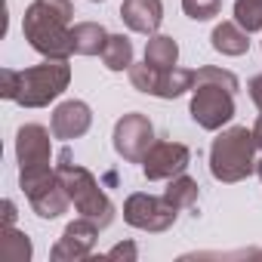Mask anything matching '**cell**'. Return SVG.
<instances>
[{
  "label": "cell",
  "instance_id": "obj_1",
  "mask_svg": "<svg viewBox=\"0 0 262 262\" xmlns=\"http://www.w3.org/2000/svg\"><path fill=\"white\" fill-rule=\"evenodd\" d=\"M71 83V65L68 59H47L34 68L0 71V96L19 102L22 108H43L53 99H59Z\"/></svg>",
  "mask_w": 262,
  "mask_h": 262
},
{
  "label": "cell",
  "instance_id": "obj_2",
  "mask_svg": "<svg viewBox=\"0 0 262 262\" xmlns=\"http://www.w3.org/2000/svg\"><path fill=\"white\" fill-rule=\"evenodd\" d=\"M71 0H34L25 10L22 34L43 59H68L74 53L71 43Z\"/></svg>",
  "mask_w": 262,
  "mask_h": 262
},
{
  "label": "cell",
  "instance_id": "obj_3",
  "mask_svg": "<svg viewBox=\"0 0 262 262\" xmlns=\"http://www.w3.org/2000/svg\"><path fill=\"white\" fill-rule=\"evenodd\" d=\"M259 145L253 139V129L228 126L210 145V173L219 182H241L256 173Z\"/></svg>",
  "mask_w": 262,
  "mask_h": 262
},
{
  "label": "cell",
  "instance_id": "obj_4",
  "mask_svg": "<svg viewBox=\"0 0 262 262\" xmlns=\"http://www.w3.org/2000/svg\"><path fill=\"white\" fill-rule=\"evenodd\" d=\"M56 173H59L65 191H68V198H71V204L77 207L80 216L93 219L99 228L111 225V219H114V204H111V198L102 191V185L96 182V176H93L86 167L71 164V155L62 151V155H59V164H56Z\"/></svg>",
  "mask_w": 262,
  "mask_h": 262
},
{
  "label": "cell",
  "instance_id": "obj_5",
  "mask_svg": "<svg viewBox=\"0 0 262 262\" xmlns=\"http://www.w3.org/2000/svg\"><path fill=\"white\" fill-rule=\"evenodd\" d=\"M19 185H22L28 204L34 207V213L40 219H56L71 204V198H68L59 173L50 164H43V167H22L19 170Z\"/></svg>",
  "mask_w": 262,
  "mask_h": 262
},
{
  "label": "cell",
  "instance_id": "obj_6",
  "mask_svg": "<svg viewBox=\"0 0 262 262\" xmlns=\"http://www.w3.org/2000/svg\"><path fill=\"white\" fill-rule=\"evenodd\" d=\"M191 117L204 129H222L234 117V93L216 80H194L191 90Z\"/></svg>",
  "mask_w": 262,
  "mask_h": 262
},
{
  "label": "cell",
  "instance_id": "obj_7",
  "mask_svg": "<svg viewBox=\"0 0 262 262\" xmlns=\"http://www.w3.org/2000/svg\"><path fill=\"white\" fill-rule=\"evenodd\" d=\"M129 83L139 93H148V96H158V99H176L185 90H194V71L179 68V65L167 68V71H158L148 62H142V65L133 62L129 65Z\"/></svg>",
  "mask_w": 262,
  "mask_h": 262
},
{
  "label": "cell",
  "instance_id": "obj_8",
  "mask_svg": "<svg viewBox=\"0 0 262 262\" xmlns=\"http://www.w3.org/2000/svg\"><path fill=\"white\" fill-rule=\"evenodd\" d=\"M155 145V126L145 114L129 111L114 123V151L129 161V164H142L148 148Z\"/></svg>",
  "mask_w": 262,
  "mask_h": 262
},
{
  "label": "cell",
  "instance_id": "obj_9",
  "mask_svg": "<svg viewBox=\"0 0 262 262\" xmlns=\"http://www.w3.org/2000/svg\"><path fill=\"white\" fill-rule=\"evenodd\" d=\"M179 210L167 201V198H155V194H129L123 204V219L126 225H133L139 231H167L176 222Z\"/></svg>",
  "mask_w": 262,
  "mask_h": 262
},
{
  "label": "cell",
  "instance_id": "obj_10",
  "mask_svg": "<svg viewBox=\"0 0 262 262\" xmlns=\"http://www.w3.org/2000/svg\"><path fill=\"white\" fill-rule=\"evenodd\" d=\"M188 161H191V151L182 142H155L142 158V173L148 182H164V179L170 182L173 176L185 173Z\"/></svg>",
  "mask_w": 262,
  "mask_h": 262
},
{
  "label": "cell",
  "instance_id": "obj_11",
  "mask_svg": "<svg viewBox=\"0 0 262 262\" xmlns=\"http://www.w3.org/2000/svg\"><path fill=\"white\" fill-rule=\"evenodd\" d=\"M99 231L102 228L93 219H86V216L68 222L65 231H62V237L53 247V262H77V259H86L93 253L96 241H99Z\"/></svg>",
  "mask_w": 262,
  "mask_h": 262
},
{
  "label": "cell",
  "instance_id": "obj_12",
  "mask_svg": "<svg viewBox=\"0 0 262 262\" xmlns=\"http://www.w3.org/2000/svg\"><path fill=\"white\" fill-rule=\"evenodd\" d=\"M16 158H19V170L22 167H43L53 161V139L50 129L40 123H25L16 133Z\"/></svg>",
  "mask_w": 262,
  "mask_h": 262
},
{
  "label": "cell",
  "instance_id": "obj_13",
  "mask_svg": "<svg viewBox=\"0 0 262 262\" xmlns=\"http://www.w3.org/2000/svg\"><path fill=\"white\" fill-rule=\"evenodd\" d=\"M90 123H93V111H90V105L80 102V99H68V102H62V105L53 111V123H50V129H53V136H56V139L71 142V139H80V136L86 133Z\"/></svg>",
  "mask_w": 262,
  "mask_h": 262
},
{
  "label": "cell",
  "instance_id": "obj_14",
  "mask_svg": "<svg viewBox=\"0 0 262 262\" xmlns=\"http://www.w3.org/2000/svg\"><path fill=\"white\" fill-rule=\"evenodd\" d=\"M120 19L129 31L151 37V34H158V28L164 22V4L161 0H123Z\"/></svg>",
  "mask_w": 262,
  "mask_h": 262
},
{
  "label": "cell",
  "instance_id": "obj_15",
  "mask_svg": "<svg viewBox=\"0 0 262 262\" xmlns=\"http://www.w3.org/2000/svg\"><path fill=\"white\" fill-rule=\"evenodd\" d=\"M210 40H213V50L222 53V56H244L250 50V37H247V31L237 22L216 25L213 34H210Z\"/></svg>",
  "mask_w": 262,
  "mask_h": 262
},
{
  "label": "cell",
  "instance_id": "obj_16",
  "mask_svg": "<svg viewBox=\"0 0 262 262\" xmlns=\"http://www.w3.org/2000/svg\"><path fill=\"white\" fill-rule=\"evenodd\" d=\"M105 40H108V31L99 22H77L71 28V43L77 56H102Z\"/></svg>",
  "mask_w": 262,
  "mask_h": 262
},
{
  "label": "cell",
  "instance_id": "obj_17",
  "mask_svg": "<svg viewBox=\"0 0 262 262\" xmlns=\"http://www.w3.org/2000/svg\"><path fill=\"white\" fill-rule=\"evenodd\" d=\"M145 62L158 71H167V68H176L179 62V43L167 34H151L148 43H145Z\"/></svg>",
  "mask_w": 262,
  "mask_h": 262
},
{
  "label": "cell",
  "instance_id": "obj_18",
  "mask_svg": "<svg viewBox=\"0 0 262 262\" xmlns=\"http://www.w3.org/2000/svg\"><path fill=\"white\" fill-rule=\"evenodd\" d=\"M0 259H4V262H28L31 259L28 234L19 231L16 225H4V228H0Z\"/></svg>",
  "mask_w": 262,
  "mask_h": 262
},
{
  "label": "cell",
  "instance_id": "obj_19",
  "mask_svg": "<svg viewBox=\"0 0 262 262\" xmlns=\"http://www.w3.org/2000/svg\"><path fill=\"white\" fill-rule=\"evenodd\" d=\"M102 62L108 71H129L133 65V43L126 34H108L105 50H102Z\"/></svg>",
  "mask_w": 262,
  "mask_h": 262
},
{
  "label": "cell",
  "instance_id": "obj_20",
  "mask_svg": "<svg viewBox=\"0 0 262 262\" xmlns=\"http://www.w3.org/2000/svg\"><path fill=\"white\" fill-rule=\"evenodd\" d=\"M164 198H167L176 210H188V207H194V204H198V182H194L191 176L179 173V176H173V179H170V185H167Z\"/></svg>",
  "mask_w": 262,
  "mask_h": 262
},
{
  "label": "cell",
  "instance_id": "obj_21",
  "mask_svg": "<svg viewBox=\"0 0 262 262\" xmlns=\"http://www.w3.org/2000/svg\"><path fill=\"white\" fill-rule=\"evenodd\" d=\"M234 22L247 34L262 31V0H234Z\"/></svg>",
  "mask_w": 262,
  "mask_h": 262
},
{
  "label": "cell",
  "instance_id": "obj_22",
  "mask_svg": "<svg viewBox=\"0 0 262 262\" xmlns=\"http://www.w3.org/2000/svg\"><path fill=\"white\" fill-rule=\"evenodd\" d=\"M182 10H185L188 19H194V22H207V19L219 16L222 0H182Z\"/></svg>",
  "mask_w": 262,
  "mask_h": 262
},
{
  "label": "cell",
  "instance_id": "obj_23",
  "mask_svg": "<svg viewBox=\"0 0 262 262\" xmlns=\"http://www.w3.org/2000/svg\"><path fill=\"white\" fill-rule=\"evenodd\" d=\"M194 80H216V83L228 86L231 93H237V90H241L237 74H231L228 68H216V65H204V68H198V71H194Z\"/></svg>",
  "mask_w": 262,
  "mask_h": 262
},
{
  "label": "cell",
  "instance_id": "obj_24",
  "mask_svg": "<svg viewBox=\"0 0 262 262\" xmlns=\"http://www.w3.org/2000/svg\"><path fill=\"white\" fill-rule=\"evenodd\" d=\"M105 256H108V259H120V256H123V259H136L139 253H136V244H129V241H126V244H117V247H111Z\"/></svg>",
  "mask_w": 262,
  "mask_h": 262
},
{
  "label": "cell",
  "instance_id": "obj_25",
  "mask_svg": "<svg viewBox=\"0 0 262 262\" xmlns=\"http://www.w3.org/2000/svg\"><path fill=\"white\" fill-rule=\"evenodd\" d=\"M247 90H250V99H253V105L262 111V74H256V77L247 83Z\"/></svg>",
  "mask_w": 262,
  "mask_h": 262
},
{
  "label": "cell",
  "instance_id": "obj_26",
  "mask_svg": "<svg viewBox=\"0 0 262 262\" xmlns=\"http://www.w3.org/2000/svg\"><path fill=\"white\" fill-rule=\"evenodd\" d=\"M4 225H16V204L4 201Z\"/></svg>",
  "mask_w": 262,
  "mask_h": 262
},
{
  "label": "cell",
  "instance_id": "obj_27",
  "mask_svg": "<svg viewBox=\"0 0 262 262\" xmlns=\"http://www.w3.org/2000/svg\"><path fill=\"white\" fill-rule=\"evenodd\" d=\"M253 139H256V145H259V151H262V114H259V120L253 123Z\"/></svg>",
  "mask_w": 262,
  "mask_h": 262
},
{
  "label": "cell",
  "instance_id": "obj_28",
  "mask_svg": "<svg viewBox=\"0 0 262 262\" xmlns=\"http://www.w3.org/2000/svg\"><path fill=\"white\" fill-rule=\"evenodd\" d=\"M256 173H259V179H262V158H259V164H256Z\"/></svg>",
  "mask_w": 262,
  "mask_h": 262
},
{
  "label": "cell",
  "instance_id": "obj_29",
  "mask_svg": "<svg viewBox=\"0 0 262 262\" xmlns=\"http://www.w3.org/2000/svg\"><path fill=\"white\" fill-rule=\"evenodd\" d=\"M96 4H99V0H96Z\"/></svg>",
  "mask_w": 262,
  "mask_h": 262
}]
</instances>
